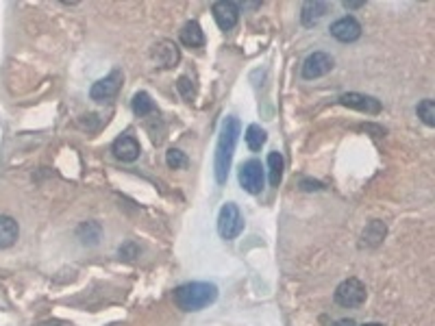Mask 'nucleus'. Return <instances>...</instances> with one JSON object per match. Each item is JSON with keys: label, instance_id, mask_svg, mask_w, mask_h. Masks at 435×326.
<instances>
[{"label": "nucleus", "instance_id": "nucleus-8", "mask_svg": "<svg viewBox=\"0 0 435 326\" xmlns=\"http://www.w3.org/2000/svg\"><path fill=\"white\" fill-rule=\"evenodd\" d=\"M150 57L154 59V64L161 66V68H175L181 61V53L177 48V44L170 42V39H161V42L154 44L152 51H150Z\"/></svg>", "mask_w": 435, "mask_h": 326}, {"label": "nucleus", "instance_id": "nucleus-2", "mask_svg": "<svg viewBox=\"0 0 435 326\" xmlns=\"http://www.w3.org/2000/svg\"><path fill=\"white\" fill-rule=\"evenodd\" d=\"M218 300V287L213 283H185L175 289V305L185 314L203 311L205 307L213 305Z\"/></svg>", "mask_w": 435, "mask_h": 326}, {"label": "nucleus", "instance_id": "nucleus-19", "mask_svg": "<svg viewBox=\"0 0 435 326\" xmlns=\"http://www.w3.org/2000/svg\"><path fill=\"white\" fill-rule=\"evenodd\" d=\"M266 139H268V135H266V131L259 127V124H251V127L246 129V144H248V148H251L253 152L261 150V146L266 144Z\"/></svg>", "mask_w": 435, "mask_h": 326}, {"label": "nucleus", "instance_id": "nucleus-1", "mask_svg": "<svg viewBox=\"0 0 435 326\" xmlns=\"http://www.w3.org/2000/svg\"><path fill=\"white\" fill-rule=\"evenodd\" d=\"M240 133H242L240 120L229 116L222 122L220 137H218V146H215V163H213V170H215V181L220 183V185L227 183V179H229L233 152H236V144H238V139H240Z\"/></svg>", "mask_w": 435, "mask_h": 326}, {"label": "nucleus", "instance_id": "nucleus-26", "mask_svg": "<svg viewBox=\"0 0 435 326\" xmlns=\"http://www.w3.org/2000/svg\"><path fill=\"white\" fill-rule=\"evenodd\" d=\"M344 7L346 9H359V7H364V3H344Z\"/></svg>", "mask_w": 435, "mask_h": 326}, {"label": "nucleus", "instance_id": "nucleus-3", "mask_svg": "<svg viewBox=\"0 0 435 326\" xmlns=\"http://www.w3.org/2000/svg\"><path fill=\"white\" fill-rule=\"evenodd\" d=\"M244 230V215L236 203H227L218 215V233L222 239H236Z\"/></svg>", "mask_w": 435, "mask_h": 326}, {"label": "nucleus", "instance_id": "nucleus-27", "mask_svg": "<svg viewBox=\"0 0 435 326\" xmlns=\"http://www.w3.org/2000/svg\"><path fill=\"white\" fill-rule=\"evenodd\" d=\"M364 326H383V324H377V322H370V324H364Z\"/></svg>", "mask_w": 435, "mask_h": 326}, {"label": "nucleus", "instance_id": "nucleus-6", "mask_svg": "<svg viewBox=\"0 0 435 326\" xmlns=\"http://www.w3.org/2000/svg\"><path fill=\"white\" fill-rule=\"evenodd\" d=\"M333 70V57L322 51H316L303 61V79L314 81Z\"/></svg>", "mask_w": 435, "mask_h": 326}, {"label": "nucleus", "instance_id": "nucleus-18", "mask_svg": "<svg viewBox=\"0 0 435 326\" xmlns=\"http://www.w3.org/2000/svg\"><path fill=\"white\" fill-rule=\"evenodd\" d=\"M268 172H270V185L278 188L283 179V157L281 152H270L268 154Z\"/></svg>", "mask_w": 435, "mask_h": 326}, {"label": "nucleus", "instance_id": "nucleus-21", "mask_svg": "<svg viewBox=\"0 0 435 326\" xmlns=\"http://www.w3.org/2000/svg\"><path fill=\"white\" fill-rule=\"evenodd\" d=\"M79 237H81L83 244H89V246L98 244V239H100V226L96 222H85L79 228Z\"/></svg>", "mask_w": 435, "mask_h": 326}, {"label": "nucleus", "instance_id": "nucleus-14", "mask_svg": "<svg viewBox=\"0 0 435 326\" xmlns=\"http://www.w3.org/2000/svg\"><path fill=\"white\" fill-rule=\"evenodd\" d=\"M326 11H329V5L326 3H318V0H314V3H305L303 11H301V22L305 26H316L324 18Z\"/></svg>", "mask_w": 435, "mask_h": 326}, {"label": "nucleus", "instance_id": "nucleus-13", "mask_svg": "<svg viewBox=\"0 0 435 326\" xmlns=\"http://www.w3.org/2000/svg\"><path fill=\"white\" fill-rule=\"evenodd\" d=\"M18 235H20L18 222H15L11 215H0V251L11 248L18 242Z\"/></svg>", "mask_w": 435, "mask_h": 326}, {"label": "nucleus", "instance_id": "nucleus-24", "mask_svg": "<svg viewBox=\"0 0 435 326\" xmlns=\"http://www.w3.org/2000/svg\"><path fill=\"white\" fill-rule=\"evenodd\" d=\"M301 185H303V190H307V192H312V190H322V183H318V181H303Z\"/></svg>", "mask_w": 435, "mask_h": 326}, {"label": "nucleus", "instance_id": "nucleus-7", "mask_svg": "<svg viewBox=\"0 0 435 326\" xmlns=\"http://www.w3.org/2000/svg\"><path fill=\"white\" fill-rule=\"evenodd\" d=\"M120 87H122V72L114 70L109 76H105V79H100V81H96L94 85H91L89 96L96 102H105V100H112L120 91Z\"/></svg>", "mask_w": 435, "mask_h": 326}, {"label": "nucleus", "instance_id": "nucleus-25", "mask_svg": "<svg viewBox=\"0 0 435 326\" xmlns=\"http://www.w3.org/2000/svg\"><path fill=\"white\" fill-rule=\"evenodd\" d=\"M333 326H357V324H355V320H337Z\"/></svg>", "mask_w": 435, "mask_h": 326}, {"label": "nucleus", "instance_id": "nucleus-20", "mask_svg": "<svg viewBox=\"0 0 435 326\" xmlns=\"http://www.w3.org/2000/svg\"><path fill=\"white\" fill-rule=\"evenodd\" d=\"M416 114H418V118L427 124V127H435V102L431 98H425L420 105H418Z\"/></svg>", "mask_w": 435, "mask_h": 326}, {"label": "nucleus", "instance_id": "nucleus-11", "mask_svg": "<svg viewBox=\"0 0 435 326\" xmlns=\"http://www.w3.org/2000/svg\"><path fill=\"white\" fill-rule=\"evenodd\" d=\"M213 20L222 30H231L240 20V7L238 3H227V0H220V3L213 5Z\"/></svg>", "mask_w": 435, "mask_h": 326}, {"label": "nucleus", "instance_id": "nucleus-16", "mask_svg": "<svg viewBox=\"0 0 435 326\" xmlns=\"http://www.w3.org/2000/svg\"><path fill=\"white\" fill-rule=\"evenodd\" d=\"M385 233H387V226L379 220H372L366 228H364V244L366 246H379L383 239H385Z\"/></svg>", "mask_w": 435, "mask_h": 326}, {"label": "nucleus", "instance_id": "nucleus-4", "mask_svg": "<svg viewBox=\"0 0 435 326\" xmlns=\"http://www.w3.org/2000/svg\"><path fill=\"white\" fill-rule=\"evenodd\" d=\"M335 302L344 309H355L366 302V285L359 278H346L335 289Z\"/></svg>", "mask_w": 435, "mask_h": 326}, {"label": "nucleus", "instance_id": "nucleus-15", "mask_svg": "<svg viewBox=\"0 0 435 326\" xmlns=\"http://www.w3.org/2000/svg\"><path fill=\"white\" fill-rule=\"evenodd\" d=\"M181 44L188 48H200L205 44V33L198 22H188L181 28Z\"/></svg>", "mask_w": 435, "mask_h": 326}, {"label": "nucleus", "instance_id": "nucleus-22", "mask_svg": "<svg viewBox=\"0 0 435 326\" xmlns=\"http://www.w3.org/2000/svg\"><path fill=\"white\" fill-rule=\"evenodd\" d=\"M166 163L168 167H172V170H181L188 165V157H185V152L179 150V148H170L166 152Z\"/></svg>", "mask_w": 435, "mask_h": 326}, {"label": "nucleus", "instance_id": "nucleus-17", "mask_svg": "<svg viewBox=\"0 0 435 326\" xmlns=\"http://www.w3.org/2000/svg\"><path fill=\"white\" fill-rule=\"evenodd\" d=\"M131 107H133V114H135L137 118H146V116H150V114L157 111V107H154L152 98L146 94V91H137V94L133 96Z\"/></svg>", "mask_w": 435, "mask_h": 326}, {"label": "nucleus", "instance_id": "nucleus-9", "mask_svg": "<svg viewBox=\"0 0 435 326\" xmlns=\"http://www.w3.org/2000/svg\"><path fill=\"white\" fill-rule=\"evenodd\" d=\"M331 35L337 42H344V44L357 42L362 37V24L357 22L353 15H344V18H339L331 24Z\"/></svg>", "mask_w": 435, "mask_h": 326}, {"label": "nucleus", "instance_id": "nucleus-5", "mask_svg": "<svg viewBox=\"0 0 435 326\" xmlns=\"http://www.w3.org/2000/svg\"><path fill=\"white\" fill-rule=\"evenodd\" d=\"M240 185L248 194H259L263 190V183H266V172H263V165L257 159H251L242 163L240 167Z\"/></svg>", "mask_w": 435, "mask_h": 326}, {"label": "nucleus", "instance_id": "nucleus-23", "mask_svg": "<svg viewBox=\"0 0 435 326\" xmlns=\"http://www.w3.org/2000/svg\"><path fill=\"white\" fill-rule=\"evenodd\" d=\"M177 87H179V91L183 94V98H185V100H192V96H194V89H192V83H190L188 76H181L179 83H177Z\"/></svg>", "mask_w": 435, "mask_h": 326}, {"label": "nucleus", "instance_id": "nucleus-12", "mask_svg": "<svg viewBox=\"0 0 435 326\" xmlns=\"http://www.w3.org/2000/svg\"><path fill=\"white\" fill-rule=\"evenodd\" d=\"M116 159L124 161V163H131L139 157V152H142V148H139V142L133 137V135H120L114 146H112Z\"/></svg>", "mask_w": 435, "mask_h": 326}, {"label": "nucleus", "instance_id": "nucleus-10", "mask_svg": "<svg viewBox=\"0 0 435 326\" xmlns=\"http://www.w3.org/2000/svg\"><path fill=\"white\" fill-rule=\"evenodd\" d=\"M339 102L344 105V107L357 109V111H362V114H370V116L381 114V102L375 96L357 94V91H348V94H341L339 96Z\"/></svg>", "mask_w": 435, "mask_h": 326}]
</instances>
